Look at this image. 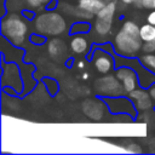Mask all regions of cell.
I'll list each match as a JSON object with an SVG mask.
<instances>
[{
    "label": "cell",
    "instance_id": "8fae6325",
    "mask_svg": "<svg viewBox=\"0 0 155 155\" xmlns=\"http://www.w3.org/2000/svg\"><path fill=\"white\" fill-rule=\"evenodd\" d=\"M65 52V44L61 40V39H52L50 42H48V53L57 58V57H61L63 56Z\"/></svg>",
    "mask_w": 155,
    "mask_h": 155
},
{
    "label": "cell",
    "instance_id": "6da1fadb",
    "mask_svg": "<svg viewBox=\"0 0 155 155\" xmlns=\"http://www.w3.org/2000/svg\"><path fill=\"white\" fill-rule=\"evenodd\" d=\"M28 25L24 18L17 13H10L1 21L2 35L16 45H21L27 35Z\"/></svg>",
    "mask_w": 155,
    "mask_h": 155
},
{
    "label": "cell",
    "instance_id": "4fadbf2b",
    "mask_svg": "<svg viewBox=\"0 0 155 155\" xmlns=\"http://www.w3.org/2000/svg\"><path fill=\"white\" fill-rule=\"evenodd\" d=\"M125 31L132 34V35H136V36H140V27H138L134 22L132 21H125L124 24H122V28Z\"/></svg>",
    "mask_w": 155,
    "mask_h": 155
},
{
    "label": "cell",
    "instance_id": "2e32d148",
    "mask_svg": "<svg viewBox=\"0 0 155 155\" xmlns=\"http://www.w3.org/2000/svg\"><path fill=\"white\" fill-rule=\"evenodd\" d=\"M142 50L147 53H151L155 51V42L153 41H148V42H144V45L142 46Z\"/></svg>",
    "mask_w": 155,
    "mask_h": 155
},
{
    "label": "cell",
    "instance_id": "7a4b0ae2",
    "mask_svg": "<svg viewBox=\"0 0 155 155\" xmlns=\"http://www.w3.org/2000/svg\"><path fill=\"white\" fill-rule=\"evenodd\" d=\"M35 29L46 35H58L65 30L64 18L56 12H45L36 17Z\"/></svg>",
    "mask_w": 155,
    "mask_h": 155
},
{
    "label": "cell",
    "instance_id": "ba28073f",
    "mask_svg": "<svg viewBox=\"0 0 155 155\" xmlns=\"http://www.w3.org/2000/svg\"><path fill=\"white\" fill-rule=\"evenodd\" d=\"M131 99L134 102V105L138 108V109H142V110H145V109H149L151 108V99L150 97L144 92V91H140V90H134L131 92L130 94Z\"/></svg>",
    "mask_w": 155,
    "mask_h": 155
},
{
    "label": "cell",
    "instance_id": "8992f818",
    "mask_svg": "<svg viewBox=\"0 0 155 155\" xmlns=\"http://www.w3.org/2000/svg\"><path fill=\"white\" fill-rule=\"evenodd\" d=\"M116 78L122 84L124 91L126 92H132L137 88V75L136 73L130 69L128 67H122L116 70Z\"/></svg>",
    "mask_w": 155,
    "mask_h": 155
},
{
    "label": "cell",
    "instance_id": "e0dca14e",
    "mask_svg": "<svg viewBox=\"0 0 155 155\" xmlns=\"http://www.w3.org/2000/svg\"><path fill=\"white\" fill-rule=\"evenodd\" d=\"M25 2H27L30 7H33V8H36V7H39L40 5H42L41 0H25Z\"/></svg>",
    "mask_w": 155,
    "mask_h": 155
},
{
    "label": "cell",
    "instance_id": "5b68a950",
    "mask_svg": "<svg viewBox=\"0 0 155 155\" xmlns=\"http://www.w3.org/2000/svg\"><path fill=\"white\" fill-rule=\"evenodd\" d=\"M117 78L115 79L114 76H105L96 81V91L98 93L104 94V96H114L121 93V86L117 82Z\"/></svg>",
    "mask_w": 155,
    "mask_h": 155
},
{
    "label": "cell",
    "instance_id": "603a6c76",
    "mask_svg": "<svg viewBox=\"0 0 155 155\" xmlns=\"http://www.w3.org/2000/svg\"><path fill=\"white\" fill-rule=\"evenodd\" d=\"M82 79H84V80L88 79V74H84V75H82Z\"/></svg>",
    "mask_w": 155,
    "mask_h": 155
},
{
    "label": "cell",
    "instance_id": "44dd1931",
    "mask_svg": "<svg viewBox=\"0 0 155 155\" xmlns=\"http://www.w3.org/2000/svg\"><path fill=\"white\" fill-rule=\"evenodd\" d=\"M84 65H85L84 62H79V63H78V67H79V68H84Z\"/></svg>",
    "mask_w": 155,
    "mask_h": 155
},
{
    "label": "cell",
    "instance_id": "7402d4cb",
    "mask_svg": "<svg viewBox=\"0 0 155 155\" xmlns=\"http://www.w3.org/2000/svg\"><path fill=\"white\" fill-rule=\"evenodd\" d=\"M51 0H41V2H42V5H45V4H48Z\"/></svg>",
    "mask_w": 155,
    "mask_h": 155
},
{
    "label": "cell",
    "instance_id": "ac0fdd59",
    "mask_svg": "<svg viewBox=\"0 0 155 155\" xmlns=\"http://www.w3.org/2000/svg\"><path fill=\"white\" fill-rule=\"evenodd\" d=\"M147 21H148V23H150V24H154V25H155V10H154V11H151V12L148 15Z\"/></svg>",
    "mask_w": 155,
    "mask_h": 155
},
{
    "label": "cell",
    "instance_id": "3957f363",
    "mask_svg": "<svg viewBox=\"0 0 155 155\" xmlns=\"http://www.w3.org/2000/svg\"><path fill=\"white\" fill-rule=\"evenodd\" d=\"M142 39L140 36H136L132 35L127 31H125L124 29H121L114 40V45H115V51L125 57H133L140 48H142Z\"/></svg>",
    "mask_w": 155,
    "mask_h": 155
},
{
    "label": "cell",
    "instance_id": "5bb4252c",
    "mask_svg": "<svg viewBox=\"0 0 155 155\" xmlns=\"http://www.w3.org/2000/svg\"><path fill=\"white\" fill-rule=\"evenodd\" d=\"M140 62L143 63L144 67H147L150 70L155 71V54L153 53H147L143 57H140Z\"/></svg>",
    "mask_w": 155,
    "mask_h": 155
},
{
    "label": "cell",
    "instance_id": "ffe728a7",
    "mask_svg": "<svg viewBox=\"0 0 155 155\" xmlns=\"http://www.w3.org/2000/svg\"><path fill=\"white\" fill-rule=\"evenodd\" d=\"M137 0H122L124 4H132V2H136Z\"/></svg>",
    "mask_w": 155,
    "mask_h": 155
},
{
    "label": "cell",
    "instance_id": "277c9868",
    "mask_svg": "<svg viewBox=\"0 0 155 155\" xmlns=\"http://www.w3.org/2000/svg\"><path fill=\"white\" fill-rule=\"evenodd\" d=\"M116 10V2L115 1H108V4L97 13V19L94 21V31L96 34L104 36L107 35L113 24V18Z\"/></svg>",
    "mask_w": 155,
    "mask_h": 155
},
{
    "label": "cell",
    "instance_id": "9c48e42d",
    "mask_svg": "<svg viewBox=\"0 0 155 155\" xmlns=\"http://www.w3.org/2000/svg\"><path fill=\"white\" fill-rule=\"evenodd\" d=\"M108 4L107 0H79V8L91 13L97 15L105 5Z\"/></svg>",
    "mask_w": 155,
    "mask_h": 155
},
{
    "label": "cell",
    "instance_id": "9a60e30c",
    "mask_svg": "<svg viewBox=\"0 0 155 155\" xmlns=\"http://www.w3.org/2000/svg\"><path fill=\"white\" fill-rule=\"evenodd\" d=\"M136 2L139 7H144L148 10H155V0H137Z\"/></svg>",
    "mask_w": 155,
    "mask_h": 155
},
{
    "label": "cell",
    "instance_id": "52a82bcc",
    "mask_svg": "<svg viewBox=\"0 0 155 155\" xmlns=\"http://www.w3.org/2000/svg\"><path fill=\"white\" fill-rule=\"evenodd\" d=\"M93 64L97 71L102 74H107L114 67V61L110 54L105 53L103 50H96L93 54Z\"/></svg>",
    "mask_w": 155,
    "mask_h": 155
},
{
    "label": "cell",
    "instance_id": "7c38bea8",
    "mask_svg": "<svg viewBox=\"0 0 155 155\" xmlns=\"http://www.w3.org/2000/svg\"><path fill=\"white\" fill-rule=\"evenodd\" d=\"M140 39L144 42L153 41L155 42V25L154 24H144L140 27Z\"/></svg>",
    "mask_w": 155,
    "mask_h": 155
},
{
    "label": "cell",
    "instance_id": "d6986e66",
    "mask_svg": "<svg viewBox=\"0 0 155 155\" xmlns=\"http://www.w3.org/2000/svg\"><path fill=\"white\" fill-rule=\"evenodd\" d=\"M149 94H150V97L153 98V101H155V85H153V86L150 87V91H149Z\"/></svg>",
    "mask_w": 155,
    "mask_h": 155
},
{
    "label": "cell",
    "instance_id": "30bf717a",
    "mask_svg": "<svg viewBox=\"0 0 155 155\" xmlns=\"http://www.w3.org/2000/svg\"><path fill=\"white\" fill-rule=\"evenodd\" d=\"M87 47H88V42L86 38L82 35H76L70 41V48L74 53H78V54L84 53L87 51Z\"/></svg>",
    "mask_w": 155,
    "mask_h": 155
}]
</instances>
